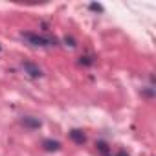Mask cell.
<instances>
[{
  "label": "cell",
  "instance_id": "obj_1",
  "mask_svg": "<svg viewBox=\"0 0 156 156\" xmlns=\"http://www.w3.org/2000/svg\"><path fill=\"white\" fill-rule=\"evenodd\" d=\"M20 37H22L24 41H28L31 46L46 48V46H55V44H57V39L51 37V35H39V33H31V31H22Z\"/></svg>",
  "mask_w": 156,
  "mask_h": 156
},
{
  "label": "cell",
  "instance_id": "obj_2",
  "mask_svg": "<svg viewBox=\"0 0 156 156\" xmlns=\"http://www.w3.org/2000/svg\"><path fill=\"white\" fill-rule=\"evenodd\" d=\"M22 68H24V72H26L30 77H33V79L42 77V70H41L35 62H31V61H24V62H22Z\"/></svg>",
  "mask_w": 156,
  "mask_h": 156
},
{
  "label": "cell",
  "instance_id": "obj_3",
  "mask_svg": "<svg viewBox=\"0 0 156 156\" xmlns=\"http://www.w3.org/2000/svg\"><path fill=\"white\" fill-rule=\"evenodd\" d=\"M22 125H24L26 129H41L42 121H41L39 118H31V116H28V118H22Z\"/></svg>",
  "mask_w": 156,
  "mask_h": 156
},
{
  "label": "cell",
  "instance_id": "obj_4",
  "mask_svg": "<svg viewBox=\"0 0 156 156\" xmlns=\"http://www.w3.org/2000/svg\"><path fill=\"white\" fill-rule=\"evenodd\" d=\"M42 149L48 151V152H57V151L61 149V143L55 141V140H44V141H42Z\"/></svg>",
  "mask_w": 156,
  "mask_h": 156
},
{
  "label": "cell",
  "instance_id": "obj_5",
  "mask_svg": "<svg viewBox=\"0 0 156 156\" xmlns=\"http://www.w3.org/2000/svg\"><path fill=\"white\" fill-rule=\"evenodd\" d=\"M70 138H72L75 143H79V145H83V143L87 141V136H85V134H83V130H79V129L70 130Z\"/></svg>",
  "mask_w": 156,
  "mask_h": 156
},
{
  "label": "cell",
  "instance_id": "obj_6",
  "mask_svg": "<svg viewBox=\"0 0 156 156\" xmlns=\"http://www.w3.org/2000/svg\"><path fill=\"white\" fill-rule=\"evenodd\" d=\"M96 147H98V151H99L101 154H105V156L110 152V147H108V143H107V141H98V143H96Z\"/></svg>",
  "mask_w": 156,
  "mask_h": 156
},
{
  "label": "cell",
  "instance_id": "obj_7",
  "mask_svg": "<svg viewBox=\"0 0 156 156\" xmlns=\"http://www.w3.org/2000/svg\"><path fill=\"white\" fill-rule=\"evenodd\" d=\"M79 62H81V64H85V66H92V64H94V59H92V57H88V55H85V57H81V59H79Z\"/></svg>",
  "mask_w": 156,
  "mask_h": 156
},
{
  "label": "cell",
  "instance_id": "obj_8",
  "mask_svg": "<svg viewBox=\"0 0 156 156\" xmlns=\"http://www.w3.org/2000/svg\"><path fill=\"white\" fill-rule=\"evenodd\" d=\"M90 9H92V11H99V13H103V6H101V4H96V2L90 4Z\"/></svg>",
  "mask_w": 156,
  "mask_h": 156
},
{
  "label": "cell",
  "instance_id": "obj_9",
  "mask_svg": "<svg viewBox=\"0 0 156 156\" xmlns=\"http://www.w3.org/2000/svg\"><path fill=\"white\" fill-rule=\"evenodd\" d=\"M64 42H66L70 48H73V46H75V41H73L72 37H64Z\"/></svg>",
  "mask_w": 156,
  "mask_h": 156
},
{
  "label": "cell",
  "instance_id": "obj_10",
  "mask_svg": "<svg viewBox=\"0 0 156 156\" xmlns=\"http://www.w3.org/2000/svg\"><path fill=\"white\" fill-rule=\"evenodd\" d=\"M143 96H145V98H152L154 92H152V90H143Z\"/></svg>",
  "mask_w": 156,
  "mask_h": 156
},
{
  "label": "cell",
  "instance_id": "obj_11",
  "mask_svg": "<svg viewBox=\"0 0 156 156\" xmlns=\"http://www.w3.org/2000/svg\"><path fill=\"white\" fill-rule=\"evenodd\" d=\"M118 156H129V154H127L125 151H119V152H118Z\"/></svg>",
  "mask_w": 156,
  "mask_h": 156
},
{
  "label": "cell",
  "instance_id": "obj_12",
  "mask_svg": "<svg viewBox=\"0 0 156 156\" xmlns=\"http://www.w3.org/2000/svg\"><path fill=\"white\" fill-rule=\"evenodd\" d=\"M0 50H2V46H0Z\"/></svg>",
  "mask_w": 156,
  "mask_h": 156
},
{
  "label": "cell",
  "instance_id": "obj_13",
  "mask_svg": "<svg viewBox=\"0 0 156 156\" xmlns=\"http://www.w3.org/2000/svg\"><path fill=\"white\" fill-rule=\"evenodd\" d=\"M107 156H108V154H107Z\"/></svg>",
  "mask_w": 156,
  "mask_h": 156
}]
</instances>
